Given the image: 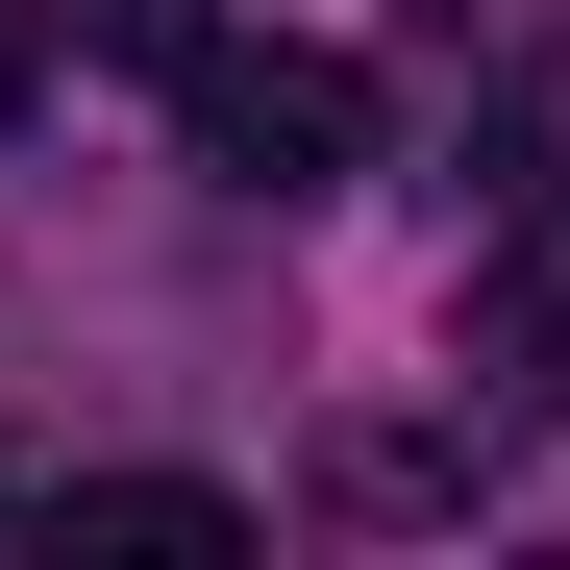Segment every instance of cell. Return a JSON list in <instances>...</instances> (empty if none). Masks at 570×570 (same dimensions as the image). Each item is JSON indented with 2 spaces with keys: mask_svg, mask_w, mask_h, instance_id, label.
<instances>
[{
  "mask_svg": "<svg viewBox=\"0 0 570 570\" xmlns=\"http://www.w3.org/2000/svg\"><path fill=\"white\" fill-rule=\"evenodd\" d=\"M125 50L174 75V125H199L248 199H323V174H372V75L298 50V26H199V0H125Z\"/></svg>",
  "mask_w": 570,
  "mask_h": 570,
  "instance_id": "cell-1",
  "label": "cell"
},
{
  "mask_svg": "<svg viewBox=\"0 0 570 570\" xmlns=\"http://www.w3.org/2000/svg\"><path fill=\"white\" fill-rule=\"evenodd\" d=\"M75 546H248V497H199V471H100Z\"/></svg>",
  "mask_w": 570,
  "mask_h": 570,
  "instance_id": "cell-3",
  "label": "cell"
},
{
  "mask_svg": "<svg viewBox=\"0 0 570 570\" xmlns=\"http://www.w3.org/2000/svg\"><path fill=\"white\" fill-rule=\"evenodd\" d=\"M26 75H50V0H0V125H26Z\"/></svg>",
  "mask_w": 570,
  "mask_h": 570,
  "instance_id": "cell-4",
  "label": "cell"
},
{
  "mask_svg": "<svg viewBox=\"0 0 570 570\" xmlns=\"http://www.w3.org/2000/svg\"><path fill=\"white\" fill-rule=\"evenodd\" d=\"M471 372H497V422H546V397H570V199H546V224H497V298H471Z\"/></svg>",
  "mask_w": 570,
  "mask_h": 570,
  "instance_id": "cell-2",
  "label": "cell"
}]
</instances>
